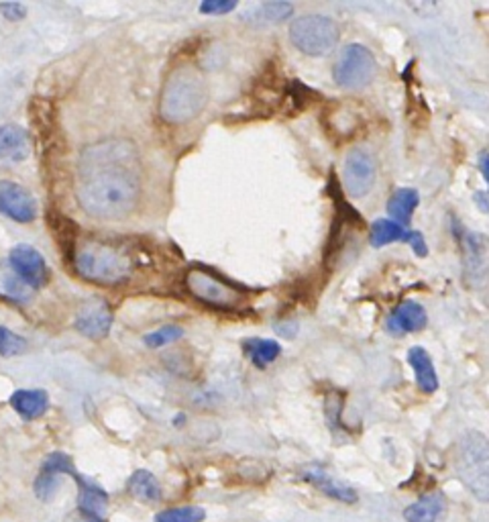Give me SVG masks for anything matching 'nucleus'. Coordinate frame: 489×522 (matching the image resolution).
<instances>
[{
    "label": "nucleus",
    "mask_w": 489,
    "mask_h": 522,
    "mask_svg": "<svg viewBox=\"0 0 489 522\" xmlns=\"http://www.w3.org/2000/svg\"><path fill=\"white\" fill-rule=\"evenodd\" d=\"M457 471L467 488L481 500H487V445L484 436L471 433L463 439Z\"/></svg>",
    "instance_id": "0eeeda50"
},
{
    "label": "nucleus",
    "mask_w": 489,
    "mask_h": 522,
    "mask_svg": "<svg viewBox=\"0 0 489 522\" xmlns=\"http://www.w3.org/2000/svg\"><path fill=\"white\" fill-rule=\"evenodd\" d=\"M463 259H465V273L469 278H484L485 272V237L484 235H469L463 237Z\"/></svg>",
    "instance_id": "6ab92c4d"
},
{
    "label": "nucleus",
    "mask_w": 489,
    "mask_h": 522,
    "mask_svg": "<svg viewBox=\"0 0 489 522\" xmlns=\"http://www.w3.org/2000/svg\"><path fill=\"white\" fill-rule=\"evenodd\" d=\"M375 184V159L363 147H353L343 166V188L351 199H363Z\"/></svg>",
    "instance_id": "6e6552de"
},
{
    "label": "nucleus",
    "mask_w": 489,
    "mask_h": 522,
    "mask_svg": "<svg viewBox=\"0 0 489 522\" xmlns=\"http://www.w3.org/2000/svg\"><path fill=\"white\" fill-rule=\"evenodd\" d=\"M294 12V6L289 3H265V4H259L257 9H253L249 12V17L247 20L253 25H275V23H281V20H286L288 17H292Z\"/></svg>",
    "instance_id": "5701e85b"
},
{
    "label": "nucleus",
    "mask_w": 489,
    "mask_h": 522,
    "mask_svg": "<svg viewBox=\"0 0 489 522\" xmlns=\"http://www.w3.org/2000/svg\"><path fill=\"white\" fill-rule=\"evenodd\" d=\"M129 492L141 502H159L161 500V485L158 477L149 474L147 469L134 471L129 479Z\"/></svg>",
    "instance_id": "4be33fe9"
},
{
    "label": "nucleus",
    "mask_w": 489,
    "mask_h": 522,
    "mask_svg": "<svg viewBox=\"0 0 489 522\" xmlns=\"http://www.w3.org/2000/svg\"><path fill=\"white\" fill-rule=\"evenodd\" d=\"M77 482V508L84 518L92 522H106V510H109V493L101 485L84 479L82 476L76 477Z\"/></svg>",
    "instance_id": "f8f14e48"
},
{
    "label": "nucleus",
    "mask_w": 489,
    "mask_h": 522,
    "mask_svg": "<svg viewBox=\"0 0 489 522\" xmlns=\"http://www.w3.org/2000/svg\"><path fill=\"white\" fill-rule=\"evenodd\" d=\"M479 169H481V174H484V180L487 182V178H489V169H487V151H485V150L479 153Z\"/></svg>",
    "instance_id": "72a5a7b5"
},
{
    "label": "nucleus",
    "mask_w": 489,
    "mask_h": 522,
    "mask_svg": "<svg viewBox=\"0 0 489 522\" xmlns=\"http://www.w3.org/2000/svg\"><path fill=\"white\" fill-rule=\"evenodd\" d=\"M143 169L133 141L106 139L80 155L76 196L84 213L101 221H120L139 207Z\"/></svg>",
    "instance_id": "f257e3e1"
},
{
    "label": "nucleus",
    "mask_w": 489,
    "mask_h": 522,
    "mask_svg": "<svg viewBox=\"0 0 489 522\" xmlns=\"http://www.w3.org/2000/svg\"><path fill=\"white\" fill-rule=\"evenodd\" d=\"M418 204H420V194L414 188H400L389 196L387 200V213L392 215V221L398 224H408L412 213L416 210Z\"/></svg>",
    "instance_id": "aec40b11"
},
{
    "label": "nucleus",
    "mask_w": 489,
    "mask_h": 522,
    "mask_svg": "<svg viewBox=\"0 0 489 522\" xmlns=\"http://www.w3.org/2000/svg\"><path fill=\"white\" fill-rule=\"evenodd\" d=\"M208 104V82L192 63L172 69L159 96V115L169 125H186Z\"/></svg>",
    "instance_id": "f03ea898"
},
{
    "label": "nucleus",
    "mask_w": 489,
    "mask_h": 522,
    "mask_svg": "<svg viewBox=\"0 0 489 522\" xmlns=\"http://www.w3.org/2000/svg\"><path fill=\"white\" fill-rule=\"evenodd\" d=\"M186 288L196 300L210 308L232 310L243 302V294L200 267H194L186 273Z\"/></svg>",
    "instance_id": "423d86ee"
},
{
    "label": "nucleus",
    "mask_w": 489,
    "mask_h": 522,
    "mask_svg": "<svg viewBox=\"0 0 489 522\" xmlns=\"http://www.w3.org/2000/svg\"><path fill=\"white\" fill-rule=\"evenodd\" d=\"M183 337V329L178 327V324H166V327H161L155 330V333L147 335L143 341L147 347L151 349H158V347H163V345H169L174 341H178V338Z\"/></svg>",
    "instance_id": "c85d7f7f"
},
{
    "label": "nucleus",
    "mask_w": 489,
    "mask_h": 522,
    "mask_svg": "<svg viewBox=\"0 0 489 522\" xmlns=\"http://www.w3.org/2000/svg\"><path fill=\"white\" fill-rule=\"evenodd\" d=\"M473 200H475V202H479L481 213H487V194H485V192H477V194L473 196Z\"/></svg>",
    "instance_id": "f704fd0d"
},
{
    "label": "nucleus",
    "mask_w": 489,
    "mask_h": 522,
    "mask_svg": "<svg viewBox=\"0 0 489 522\" xmlns=\"http://www.w3.org/2000/svg\"><path fill=\"white\" fill-rule=\"evenodd\" d=\"M76 330L92 341H102L112 327V308L104 298H88L77 308Z\"/></svg>",
    "instance_id": "1a4fd4ad"
},
{
    "label": "nucleus",
    "mask_w": 489,
    "mask_h": 522,
    "mask_svg": "<svg viewBox=\"0 0 489 522\" xmlns=\"http://www.w3.org/2000/svg\"><path fill=\"white\" fill-rule=\"evenodd\" d=\"M31 153V139L23 126L4 125L0 126V161L19 164Z\"/></svg>",
    "instance_id": "4468645a"
},
{
    "label": "nucleus",
    "mask_w": 489,
    "mask_h": 522,
    "mask_svg": "<svg viewBox=\"0 0 489 522\" xmlns=\"http://www.w3.org/2000/svg\"><path fill=\"white\" fill-rule=\"evenodd\" d=\"M427 322H428L427 310L414 300H406L387 316L386 330L389 335L416 333V330H422L424 327H427Z\"/></svg>",
    "instance_id": "ddd939ff"
},
{
    "label": "nucleus",
    "mask_w": 489,
    "mask_h": 522,
    "mask_svg": "<svg viewBox=\"0 0 489 522\" xmlns=\"http://www.w3.org/2000/svg\"><path fill=\"white\" fill-rule=\"evenodd\" d=\"M245 349L249 354L253 365H257L261 370L267 368L269 363H273L281 354L280 343L272 341V338H249V341H245Z\"/></svg>",
    "instance_id": "393cba45"
},
{
    "label": "nucleus",
    "mask_w": 489,
    "mask_h": 522,
    "mask_svg": "<svg viewBox=\"0 0 489 522\" xmlns=\"http://www.w3.org/2000/svg\"><path fill=\"white\" fill-rule=\"evenodd\" d=\"M378 72V63H375L373 53L365 45L351 44L345 47L341 58L335 63L332 76H335L337 86L345 90H359L371 84Z\"/></svg>",
    "instance_id": "39448f33"
},
{
    "label": "nucleus",
    "mask_w": 489,
    "mask_h": 522,
    "mask_svg": "<svg viewBox=\"0 0 489 522\" xmlns=\"http://www.w3.org/2000/svg\"><path fill=\"white\" fill-rule=\"evenodd\" d=\"M9 261L11 267L15 270L17 276L29 284L31 288H44L47 284L49 272H47V264L45 257L35 249L31 245H17L15 249H11L9 253Z\"/></svg>",
    "instance_id": "9b49d317"
},
{
    "label": "nucleus",
    "mask_w": 489,
    "mask_h": 522,
    "mask_svg": "<svg viewBox=\"0 0 489 522\" xmlns=\"http://www.w3.org/2000/svg\"><path fill=\"white\" fill-rule=\"evenodd\" d=\"M408 363L412 365L418 387H420L422 392L432 394V392L438 390V378H436L435 363H432V359L427 351H424L422 347H412L408 351Z\"/></svg>",
    "instance_id": "f3484780"
},
{
    "label": "nucleus",
    "mask_w": 489,
    "mask_h": 522,
    "mask_svg": "<svg viewBox=\"0 0 489 522\" xmlns=\"http://www.w3.org/2000/svg\"><path fill=\"white\" fill-rule=\"evenodd\" d=\"M341 39L338 25L324 15H304L289 25V41L310 58H322L335 52Z\"/></svg>",
    "instance_id": "20e7f679"
},
{
    "label": "nucleus",
    "mask_w": 489,
    "mask_h": 522,
    "mask_svg": "<svg viewBox=\"0 0 489 522\" xmlns=\"http://www.w3.org/2000/svg\"><path fill=\"white\" fill-rule=\"evenodd\" d=\"M207 518V512L200 506H178L161 510L155 522H202Z\"/></svg>",
    "instance_id": "a878e982"
},
{
    "label": "nucleus",
    "mask_w": 489,
    "mask_h": 522,
    "mask_svg": "<svg viewBox=\"0 0 489 522\" xmlns=\"http://www.w3.org/2000/svg\"><path fill=\"white\" fill-rule=\"evenodd\" d=\"M408 231L402 224L394 223L392 218H379L375 221L370 229V243L373 247H384L394 241H406Z\"/></svg>",
    "instance_id": "b1692460"
},
{
    "label": "nucleus",
    "mask_w": 489,
    "mask_h": 522,
    "mask_svg": "<svg viewBox=\"0 0 489 522\" xmlns=\"http://www.w3.org/2000/svg\"><path fill=\"white\" fill-rule=\"evenodd\" d=\"M41 471H45V474H53V476L68 474V476H72L74 479L77 476H80L76 471V465L72 461V457L66 455V453H61V451H55V453H49L45 457L44 465H41Z\"/></svg>",
    "instance_id": "bb28decb"
},
{
    "label": "nucleus",
    "mask_w": 489,
    "mask_h": 522,
    "mask_svg": "<svg viewBox=\"0 0 489 522\" xmlns=\"http://www.w3.org/2000/svg\"><path fill=\"white\" fill-rule=\"evenodd\" d=\"M304 479H306L308 484L314 485V488L321 490L322 493H326L329 498L338 500V502H346V504H355L357 502V492L355 490L349 488V485H345L343 482H338V479L330 477L321 468H310V469L304 471Z\"/></svg>",
    "instance_id": "2eb2a0df"
},
{
    "label": "nucleus",
    "mask_w": 489,
    "mask_h": 522,
    "mask_svg": "<svg viewBox=\"0 0 489 522\" xmlns=\"http://www.w3.org/2000/svg\"><path fill=\"white\" fill-rule=\"evenodd\" d=\"M58 490H60V476L41 471L37 479H35V493H37V498L44 500V502L52 500Z\"/></svg>",
    "instance_id": "c756f323"
},
{
    "label": "nucleus",
    "mask_w": 489,
    "mask_h": 522,
    "mask_svg": "<svg viewBox=\"0 0 489 522\" xmlns=\"http://www.w3.org/2000/svg\"><path fill=\"white\" fill-rule=\"evenodd\" d=\"M237 9V0H207L200 4L202 15H226Z\"/></svg>",
    "instance_id": "7c9ffc66"
},
{
    "label": "nucleus",
    "mask_w": 489,
    "mask_h": 522,
    "mask_svg": "<svg viewBox=\"0 0 489 522\" xmlns=\"http://www.w3.org/2000/svg\"><path fill=\"white\" fill-rule=\"evenodd\" d=\"M72 264L77 276L98 286L125 284L134 270V261L123 247L102 241H84L76 247Z\"/></svg>",
    "instance_id": "7ed1b4c3"
},
{
    "label": "nucleus",
    "mask_w": 489,
    "mask_h": 522,
    "mask_svg": "<svg viewBox=\"0 0 489 522\" xmlns=\"http://www.w3.org/2000/svg\"><path fill=\"white\" fill-rule=\"evenodd\" d=\"M11 406L25 420H33L44 416L49 408V396L45 390H17L11 396Z\"/></svg>",
    "instance_id": "dca6fc26"
},
{
    "label": "nucleus",
    "mask_w": 489,
    "mask_h": 522,
    "mask_svg": "<svg viewBox=\"0 0 489 522\" xmlns=\"http://www.w3.org/2000/svg\"><path fill=\"white\" fill-rule=\"evenodd\" d=\"M406 243L412 245V249L416 251V256H418V257H424V256H427V253H428V249H427V243H424V239H422L420 232H416V231H408Z\"/></svg>",
    "instance_id": "473e14b6"
},
{
    "label": "nucleus",
    "mask_w": 489,
    "mask_h": 522,
    "mask_svg": "<svg viewBox=\"0 0 489 522\" xmlns=\"http://www.w3.org/2000/svg\"><path fill=\"white\" fill-rule=\"evenodd\" d=\"M0 15L9 20H23L27 17V6L20 3H3L0 4Z\"/></svg>",
    "instance_id": "2f4dec72"
},
{
    "label": "nucleus",
    "mask_w": 489,
    "mask_h": 522,
    "mask_svg": "<svg viewBox=\"0 0 489 522\" xmlns=\"http://www.w3.org/2000/svg\"><path fill=\"white\" fill-rule=\"evenodd\" d=\"M0 213L17 223H33L37 218V202L29 190L15 182H0Z\"/></svg>",
    "instance_id": "9d476101"
},
{
    "label": "nucleus",
    "mask_w": 489,
    "mask_h": 522,
    "mask_svg": "<svg viewBox=\"0 0 489 522\" xmlns=\"http://www.w3.org/2000/svg\"><path fill=\"white\" fill-rule=\"evenodd\" d=\"M49 224H52V231H53L55 239H58L63 256H66L68 261H72L74 251H76L77 224L74 221H69V218L61 216L60 213L49 215Z\"/></svg>",
    "instance_id": "412c9836"
},
{
    "label": "nucleus",
    "mask_w": 489,
    "mask_h": 522,
    "mask_svg": "<svg viewBox=\"0 0 489 522\" xmlns=\"http://www.w3.org/2000/svg\"><path fill=\"white\" fill-rule=\"evenodd\" d=\"M27 351V341L20 335L12 333L6 327H0V355L15 357Z\"/></svg>",
    "instance_id": "cd10ccee"
},
{
    "label": "nucleus",
    "mask_w": 489,
    "mask_h": 522,
    "mask_svg": "<svg viewBox=\"0 0 489 522\" xmlns=\"http://www.w3.org/2000/svg\"><path fill=\"white\" fill-rule=\"evenodd\" d=\"M444 496L441 492H432L422 496L418 502L412 506H408L403 510V518L408 522H436L441 518V514L444 512Z\"/></svg>",
    "instance_id": "a211bd4d"
}]
</instances>
